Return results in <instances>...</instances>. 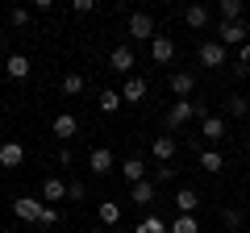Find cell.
Listing matches in <instances>:
<instances>
[{
    "label": "cell",
    "mask_w": 250,
    "mask_h": 233,
    "mask_svg": "<svg viewBox=\"0 0 250 233\" xmlns=\"http://www.w3.org/2000/svg\"><path fill=\"white\" fill-rule=\"evenodd\" d=\"M246 38H250V29H246V21H221L217 25V42L221 46H246Z\"/></svg>",
    "instance_id": "6da1fadb"
},
{
    "label": "cell",
    "mask_w": 250,
    "mask_h": 233,
    "mask_svg": "<svg viewBox=\"0 0 250 233\" xmlns=\"http://www.w3.org/2000/svg\"><path fill=\"white\" fill-rule=\"evenodd\" d=\"M13 213H17V221L38 225V221H42V213H46V204H42V200H34V196H17V200H13Z\"/></svg>",
    "instance_id": "7a4b0ae2"
},
{
    "label": "cell",
    "mask_w": 250,
    "mask_h": 233,
    "mask_svg": "<svg viewBox=\"0 0 250 233\" xmlns=\"http://www.w3.org/2000/svg\"><path fill=\"white\" fill-rule=\"evenodd\" d=\"M117 167H121V162L113 158L108 146H96V150L88 154V171H92V175H108V171H117Z\"/></svg>",
    "instance_id": "3957f363"
},
{
    "label": "cell",
    "mask_w": 250,
    "mask_h": 233,
    "mask_svg": "<svg viewBox=\"0 0 250 233\" xmlns=\"http://www.w3.org/2000/svg\"><path fill=\"white\" fill-rule=\"evenodd\" d=\"M129 38H138V42H146V38L154 42V38H159L154 34V17L150 13H129Z\"/></svg>",
    "instance_id": "277c9868"
},
{
    "label": "cell",
    "mask_w": 250,
    "mask_h": 233,
    "mask_svg": "<svg viewBox=\"0 0 250 233\" xmlns=\"http://www.w3.org/2000/svg\"><path fill=\"white\" fill-rule=\"evenodd\" d=\"M108 67H113L117 75H125V79H129V71L138 67V58H134V50H129V46H117V50H108Z\"/></svg>",
    "instance_id": "5b68a950"
},
{
    "label": "cell",
    "mask_w": 250,
    "mask_h": 233,
    "mask_svg": "<svg viewBox=\"0 0 250 233\" xmlns=\"http://www.w3.org/2000/svg\"><path fill=\"white\" fill-rule=\"evenodd\" d=\"M50 129H54L59 142H71V137L80 134V116H75V113H59V116L50 121Z\"/></svg>",
    "instance_id": "8992f818"
},
{
    "label": "cell",
    "mask_w": 250,
    "mask_h": 233,
    "mask_svg": "<svg viewBox=\"0 0 250 233\" xmlns=\"http://www.w3.org/2000/svg\"><path fill=\"white\" fill-rule=\"evenodd\" d=\"M192 116H196V104H192V100H175V104L167 108V125L179 129V125H188Z\"/></svg>",
    "instance_id": "52a82bcc"
},
{
    "label": "cell",
    "mask_w": 250,
    "mask_h": 233,
    "mask_svg": "<svg viewBox=\"0 0 250 233\" xmlns=\"http://www.w3.org/2000/svg\"><path fill=\"white\" fill-rule=\"evenodd\" d=\"M192 92H196V75H192V71H175V75H171V96H175V100H188Z\"/></svg>",
    "instance_id": "ba28073f"
},
{
    "label": "cell",
    "mask_w": 250,
    "mask_h": 233,
    "mask_svg": "<svg viewBox=\"0 0 250 233\" xmlns=\"http://www.w3.org/2000/svg\"><path fill=\"white\" fill-rule=\"evenodd\" d=\"M146 92H150V88H146V79L129 75V79H125V88H121V100H125V104H142V100H146Z\"/></svg>",
    "instance_id": "9c48e42d"
},
{
    "label": "cell",
    "mask_w": 250,
    "mask_h": 233,
    "mask_svg": "<svg viewBox=\"0 0 250 233\" xmlns=\"http://www.w3.org/2000/svg\"><path fill=\"white\" fill-rule=\"evenodd\" d=\"M154 196H159V188H154L150 179H142V183H134V188H129V200H134L138 208H150Z\"/></svg>",
    "instance_id": "30bf717a"
},
{
    "label": "cell",
    "mask_w": 250,
    "mask_h": 233,
    "mask_svg": "<svg viewBox=\"0 0 250 233\" xmlns=\"http://www.w3.org/2000/svg\"><path fill=\"white\" fill-rule=\"evenodd\" d=\"M21 162H25V146H21V142H4V146H0V167H21Z\"/></svg>",
    "instance_id": "8fae6325"
},
{
    "label": "cell",
    "mask_w": 250,
    "mask_h": 233,
    "mask_svg": "<svg viewBox=\"0 0 250 233\" xmlns=\"http://www.w3.org/2000/svg\"><path fill=\"white\" fill-rule=\"evenodd\" d=\"M200 67H225V46L221 42H205L200 46Z\"/></svg>",
    "instance_id": "7c38bea8"
},
{
    "label": "cell",
    "mask_w": 250,
    "mask_h": 233,
    "mask_svg": "<svg viewBox=\"0 0 250 233\" xmlns=\"http://www.w3.org/2000/svg\"><path fill=\"white\" fill-rule=\"evenodd\" d=\"M117 171H121V179L129 183V188L146 179V167H142V158H125V162H121V167H117Z\"/></svg>",
    "instance_id": "4fadbf2b"
},
{
    "label": "cell",
    "mask_w": 250,
    "mask_h": 233,
    "mask_svg": "<svg viewBox=\"0 0 250 233\" xmlns=\"http://www.w3.org/2000/svg\"><path fill=\"white\" fill-rule=\"evenodd\" d=\"M150 154H154V158L163 162V167H167V162L175 158V137H171V134H163V137H154V146H150Z\"/></svg>",
    "instance_id": "5bb4252c"
},
{
    "label": "cell",
    "mask_w": 250,
    "mask_h": 233,
    "mask_svg": "<svg viewBox=\"0 0 250 233\" xmlns=\"http://www.w3.org/2000/svg\"><path fill=\"white\" fill-rule=\"evenodd\" d=\"M175 208H179V216H192V213L200 208V196H196L192 188H179V192H175Z\"/></svg>",
    "instance_id": "9a60e30c"
},
{
    "label": "cell",
    "mask_w": 250,
    "mask_h": 233,
    "mask_svg": "<svg viewBox=\"0 0 250 233\" xmlns=\"http://www.w3.org/2000/svg\"><path fill=\"white\" fill-rule=\"evenodd\" d=\"M150 58L154 63H171V58H175V42H171V38H154L150 42Z\"/></svg>",
    "instance_id": "2e32d148"
},
{
    "label": "cell",
    "mask_w": 250,
    "mask_h": 233,
    "mask_svg": "<svg viewBox=\"0 0 250 233\" xmlns=\"http://www.w3.org/2000/svg\"><path fill=\"white\" fill-rule=\"evenodd\" d=\"M96 216H100V225H104V229H113V225L121 221V204H117V200H100Z\"/></svg>",
    "instance_id": "e0dca14e"
},
{
    "label": "cell",
    "mask_w": 250,
    "mask_h": 233,
    "mask_svg": "<svg viewBox=\"0 0 250 233\" xmlns=\"http://www.w3.org/2000/svg\"><path fill=\"white\" fill-rule=\"evenodd\" d=\"M200 134H205L208 142H221V137H225V121H221V116H208V113H205V121H200Z\"/></svg>",
    "instance_id": "ac0fdd59"
},
{
    "label": "cell",
    "mask_w": 250,
    "mask_h": 233,
    "mask_svg": "<svg viewBox=\"0 0 250 233\" xmlns=\"http://www.w3.org/2000/svg\"><path fill=\"white\" fill-rule=\"evenodd\" d=\"M184 21H188L192 29H205V25H208V9H205V4H188V9H184Z\"/></svg>",
    "instance_id": "d6986e66"
},
{
    "label": "cell",
    "mask_w": 250,
    "mask_h": 233,
    "mask_svg": "<svg viewBox=\"0 0 250 233\" xmlns=\"http://www.w3.org/2000/svg\"><path fill=\"white\" fill-rule=\"evenodd\" d=\"M96 104H100V113H104V116H113L117 108L125 104V100H121V92H113V88H104V92H100V100H96Z\"/></svg>",
    "instance_id": "ffe728a7"
},
{
    "label": "cell",
    "mask_w": 250,
    "mask_h": 233,
    "mask_svg": "<svg viewBox=\"0 0 250 233\" xmlns=\"http://www.w3.org/2000/svg\"><path fill=\"white\" fill-rule=\"evenodd\" d=\"M42 200H67V183H62V179H54V175H50V179L42 183Z\"/></svg>",
    "instance_id": "44dd1931"
},
{
    "label": "cell",
    "mask_w": 250,
    "mask_h": 233,
    "mask_svg": "<svg viewBox=\"0 0 250 233\" xmlns=\"http://www.w3.org/2000/svg\"><path fill=\"white\" fill-rule=\"evenodd\" d=\"M221 21H246L242 0H221Z\"/></svg>",
    "instance_id": "7402d4cb"
},
{
    "label": "cell",
    "mask_w": 250,
    "mask_h": 233,
    "mask_svg": "<svg viewBox=\"0 0 250 233\" xmlns=\"http://www.w3.org/2000/svg\"><path fill=\"white\" fill-rule=\"evenodd\" d=\"M9 75H13V79H25V75H29V58H25V54H9Z\"/></svg>",
    "instance_id": "603a6c76"
},
{
    "label": "cell",
    "mask_w": 250,
    "mask_h": 233,
    "mask_svg": "<svg viewBox=\"0 0 250 233\" xmlns=\"http://www.w3.org/2000/svg\"><path fill=\"white\" fill-rule=\"evenodd\" d=\"M167 233H200V225H196V216H175Z\"/></svg>",
    "instance_id": "cb8c5ba5"
},
{
    "label": "cell",
    "mask_w": 250,
    "mask_h": 233,
    "mask_svg": "<svg viewBox=\"0 0 250 233\" xmlns=\"http://www.w3.org/2000/svg\"><path fill=\"white\" fill-rule=\"evenodd\" d=\"M200 167H205L208 175H217V171L225 167V158H221V154H217V150H205V154H200Z\"/></svg>",
    "instance_id": "d4e9b609"
},
{
    "label": "cell",
    "mask_w": 250,
    "mask_h": 233,
    "mask_svg": "<svg viewBox=\"0 0 250 233\" xmlns=\"http://www.w3.org/2000/svg\"><path fill=\"white\" fill-rule=\"evenodd\" d=\"M225 113H229V116H246L250 113V100L246 96H229V100H225Z\"/></svg>",
    "instance_id": "484cf974"
},
{
    "label": "cell",
    "mask_w": 250,
    "mask_h": 233,
    "mask_svg": "<svg viewBox=\"0 0 250 233\" xmlns=\"http://www.w3.org/2000/svg\"><path fill=\"white\" fill-rule=\"evenodd\" d=\"M167 229H171V225H167V221H163V216H146V221H142V225H138V229H134V233H167Z\"/></svg>",
    "instance_id": "4316f807"
},
{
    "label": "cell",
    "mask_w": 250,
    "mask_h": 233,
    "mask_svg": "<svg viewBox=\"0 0 250 233\" xmlns=\"http://www.w3.org/2000/svg\"><path fill=\"white\" fill-rule=\"evenodd\" d=\"M83 88H88V83H83V75H75V71L62 75V92H67V96H80Z\"/></svg>",
    "instance_id": "83f0119b"
},
{
    "label": "cell",
    "mask_w": 250,
    "mask_h": 233,
    "mask_svg": "<svg viewBox=\"0 0 250 233\" xmlns=\"http://www.w3.org/2000/svg\"><path fill=\"white\" fill-rule=\"evenodd\" d=\"M83 196H88V183H83V179H71V183H67V200H75V204H80Z\"/></svg>",
    "instance_id": "f1b7e54d"
},
{
    "label": "cell",
    "mask_w": 250,
    "mask_h": 233,
    "mask_svg": "<svg viewBox=\"0 0 250 233\" xmlns=\"http://www.w3.org/2000/svg\"><path fill=\"white\" fill-rule=\"evenodd\" d=\"M171 179H175V171H171V167H154V175H150L154 188H159V183H171Z\"/></svg>",
    "instance_id": "f546056e"
},
{
    "label": "cell",
    "mask_w": 250,
    "mask_h": 233,
    "mask_svg": "<svg viewBox=\"0 0 250 233\" xmlns=\"http://www.w3.org/2000/svg\"><path fill=\"white\" fill-rule=\"evenodd\" d=\"M221 221H225V229H238V225H242V213H238V208H225Z\"/></svg>",
    "instance_id": "4dcf8cb0"
},
{
    "label": "cell",
    "mask_w": 250,
    "mask_h": 233,
    "mask_svg": "<svg viewBox=\"0 0 250 233\" xmlns=\"http://www.w3.org/2000/svg\"><path fill=\"white\" fill-rule=\"evenodd\" d=\"M38 225H46V229H50V225H59V208L46 204V213H42V221H38Z\"/></svg>",
    "instance_id": "1f68e13d"
},
{
    "label": "cell",
    "mask_w": 250,
    "mask_h": 233,
    "mask_svg": "<svg viewBox=\"0 0 250 233\" xmlns=\"http://www.w3.org/2000/svg\"><path fill=\"white\" fill-rule=\"evenodd\" d=\"M9 21H13V25H29V9H13Z\"/></svg>",
    "instance_id": "d6a6232c"
},
{
    "label": "cell",
    "mask_w": 250,
    "mask_h": 233,
    "mask_svg": "<svg viewBox=\"0 0 250 233\" xmlns=\"http://www.w3.org/2000/svg\"><path fill=\"white\" fill-rule=\"evenodd\" d=\"M92 9H96V0H75V13H80V17H88Z\"/></svg>",
    "instance_id": "836d02e7"
},
{
    "label": "cell",
    "mask_w": 250,
    "mask_h": 233,
    "mask_svg": "<svg viewBox=\"0 0 250 233\" xmlns=\"http://www.w3.org/2000/svg\"><path fill=\"white\" fill-rule=\"evenodd\" d=\"M242 63H246V71H250V42H246V46L238 50V67H242Z\"/></svg>",
    "instance_id": "e575fe53"
},
{
    "label": "cell",
    "mask_w": 250,
    "mask_h": 233,
    "mask_svg": "<svg viewBox=\"0 0 250 233\" xmlns=\"http://www.w3.org/2000/svg\"><path fill=\"white\" fill-rule=\"evenodd\" d=\"M88 233H108V229H104V225H96V229H88Z\"/></svg>",
    "instance_id": "d590c367"
},
{
    "label": "cell",
    "mask_w": 250,
    "mask_h": 233,
    "mask_svg": "<svg viewBox=\"0 0 250 233\" xmlns=\"http://www.w3.org/2000/svg\"><path fill=\"white\" fill-rule=\"evenodd\" d=\"M246 208H250V192H246Z\"/></svg>",
    "instance_id": "8d00e7d4"
},
{
    "label": "cell",
    "mask_w": 250,
    "mask_h": 233,
    "mask_svg": "<svg viewBox=\"0 0 250 233\" xmlns=\"http://www.w3.org/2000/svg\"><path fill=\"white\" fill-rule=\"evenodd\" d=\"M246 150H250V134H246Z\"/></svg>",
    "instance_id": "74e56055"
},
{
    "label": "cell",
    "mask_w": 250,
    "mask_h": 233,
    "mask_svg": "<svg viewBox=\"0 0 250 233\" xmlns=\"http://www.w3.org/2000/svg\"><path fill=\"white\" fill-rule=\"evenodd\" d=\"M4 233H21V229H4Z\"/></svg>",
    "instance_id": "f35d334b"
}]
</instances>
